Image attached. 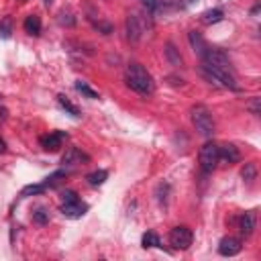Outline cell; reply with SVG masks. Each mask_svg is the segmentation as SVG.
<instances>
[{"mask_svg":"<svg viewBox=\"0 0 261 261\" xmlns=\"http://www.w3.org/2000/svg\"><path fill=\"white\" fill-rule=\"evenodd\" d=\"M141 5L147 9V11H151V13H155V11H159L161 9V0H141Z\"/></svg>","mask_w":261,"mask_h":261,"instance_id":"27","label":"cell"},{"mask_svg":"<svg viewBox=\"0 0 261 261\" xmlns=\"http://www.w3.org/2000/svg\"><path fill=\"white\" fill-rule=\"evenodd\" d=\"M86 210H88V206H86L84 202H80V200L68 202V204L61 206V214H63L66 218H82V216L86 214Z\"/></svg>","mask_w":261,"mask_h":261,"instance_id":"9","label":"cell"},{"mask_svg":"<svg viewBox=\"0 0 261 261\" xmlns=\"http://www.w3.org/2000/svg\"><path fill=\"white\" fill-rule=\"evenodd\" d=\"M241 178L247 182V184H253L255 178H257V166L255 164H245L243 172H241Z\"/></svg>","mask_w":261,"mask_h":261,"instance_id":"19","label":"cell"},{"mask_svg":"<svg viewBox=\"0 0 261 261\" xmlns=\"http://www.w3.org/2000/svg\"><path fill=\"white\" fill-rule=\"evenodd\" d=\"M218 157H220L224 164L233 166V164H237V161L241 159V153H239V149H237L233 143H226V145H218Z\"/></svg>","mask_w":261,"mask_h":261,"instance_id":"10","label":"cell"},{"mask_svg":"<svg viewBox=\"0 0 261 261\" xmlns=\"http://www.w3.org/2000/svg\"><path fill=\"white\" fill-rule=\"evenodd\" d=\"M202 74H204V76H206L210 82H214V84H218V86H222V88L239 90L237 80H235V76H233L231 72L216 70V68H212V66H208V63H204V61H202Z\"/></svg>","mask_w":261,"mask_h":261,"instance_id":"3","label":"cell"},{"mask_svg":"<svg viewBox=\"0 0 261 261\" xmlns=\"http://www.w3.org/2000/svg\"><path fill=\"white\" fill-rule=\"evenodd\" d=\"M239 251H241V241L235 239V237H224V239L220 241V245H218V253L224 255V257H233V255H237Z\"/></svg>","mask_w":261,"mask_h":261,"instance_id":"11","label":"cell"},{"mask_svg":"<svg viewBox=\"0 0 261 261\" xmlns=\"http://www.w3.org/2000/svg\"><path fill=\"white\" fill-rule=\"evenodd\" d=\"M202 61L208 63V66H212V68H216V70H224V72H231L233 74V66H231L229 55L222 49H218V47H208L206 53H204V57H202Z\"/></svg>","mask_w":261,"mask_h":261,"instance_id":"5","label":"cell"},{"mask_svg":"<svg viewBox=\"0 0 261 261\" xmlns=\"http://www.w3.org/2000/svg\"><path fill=\"white\" fill-rule=\"evenodd\" d=\"M190 114H192V122H194V126H196V130L202 135V137H206V139H210L212 135H214V118H212V112L204 106V104H196V106H192V110H190Z\"/></svg>","mask_w":261,"mask_h":261,"instance_id":"2","label":"cell"},{"mask_svg":"<svg viewBox=\"0 0 261 261\" xmlns=\"http://www.w3.org/2000/svg\"><path fill=\"white\" fill-rule=\"evenodd\" d=\"M76 90H78L80 94H84L86 98H90V100H96V98H98V92H96V90H92V88H90L86 82H82V80H78V82H76Z\"/></svg>","mask_w":261,"mask_h":261,"instance_id":"22","label":"cell"},{"mask_svg":"<svg viewBox=\"0 0 261 261\" xmlns=\"http://www.w3.org/2000/svg\"><path fill=\"white\" fill-rule=\"evenodd\" d=\"M57 21H59V25H63V27H74V25H76V17H74V13L68 11V9L59 11Z\"/></svg>","mask_w":261,"mask_h":261,"instance_id":"21","label":"cell"},{"mask_svg":"<svg viewBox=\"0 0 261 261\" xmlns=\"http://www.w3.org/2000/svg\"><path fill=\"white\" fill-rule=\"evenodd\" d=\"M45 190H47L45 184H31V186H25L23 188L21 196H37V194H43Z\"/></svg>","mask_w":261,"mask_h":261,"instance_id":"24","label":"cell"},{"mask_svg":"<svg viewBox=\"0 0 261 261\" xmlns=\"http://www.w3.org/2000/svg\"><path fill=\"white\" fill-rule=\"evenodd\" d=\"M68 139V133H63V130H55V133H49V135H45V137H41V147L45 149V151H57L61 145H63V141Z\"/></svg>","mask_w":261,"mask_h":261,"instance_id":"8","label":"cell"},{"mask_svg":"<svg viewBox=\"0 0 261 261\" xmlns=\"http://www.w3.org/2000/svg\"><path fill=\"white\" fill-rule=\"evenodd\" d=\"M106 178H108V172L98 170V172H92L86 180H88V184H90V186H102V184L106 182Z\"/></svg>","mask_w":261,"mask_h":261,"instance_id":"20","label":"cell"},{"mask_svg":"<svg viewBox=\"0 0 261 261\" xmlns=\"http://www.w3.org/2000/svg\"><path fill=\"white\" fill-rule=\"evenodd\" d=\"M43 3H45V7H51V5H53V0H43Z\"/></svg>","mask_w":261,"mask_h":261,"instance_id":"33","label":"cell"},{"mask_svg":"<svg viewBox=\"0 0 261 261\" xmlns=\"http://www.w3.org/2000/svg\"><path fill=\"white\" fill-rule=\"evenodd\" d=\"M61 200H63V204H68V202H76L80 198H78V194L74 190H66V192H61Z\"/></svg>","mask_w":261,"mask_h":261,"instance_id":"28","label":"cell"},{"mask_svg":"<svg viewBox=\"0 0 261 261\" xmlns=\"http://www.w3.org/2000/svg\"><path fill=\"white\" fill-rule=\"evenodd\" d=\"M141 243H143V247H145V249H151V247H161V241H159V237H157L153 231L145 233V235H143V239H141Z\"/></svg>","mask_w":261,"mask_h":261,"instance_id":"23","label":"cell"},{"mask_svg":"<svg viewBox=\"0 0 261 261\" xmlns=\"http://www.w3.org/2000/svg\"><path fill=\"white\" fill-rule=\"evenodd\" d=\"M7 114H9V112H7V108H0V120H5V118H7Z\"/></svg>","mask_w":261,"mask_h":261,"instance_id":"31","label":"cell"},{"mask_svg":"<svg viewBox=\"0 0 261 261\" xmlns=\"http://www.w3.org/2000/svg\"><path fill=\"white\" fill-rule=\"evenodd\" d=\"M145 31H147V25L139 15H128L126 17V37H128V41L137 43L145 35Z\"/></svg>","mask_w":261,"mask_h":261,"instance_id":"7","label":"cell"},{"mask_svg":"<svg viewBox=\"0 0 261 261\" xmlns=\"http://www.w3.org/2000/svg\"><path fill=\"white\" fill-rule=\"evenodd\" d=\"M33 220H35L37 224H47V222H49V212H47V208L39 206V208L33 212Z\"/></svg>","mask_w":261,"mask_h":261,"instance_id":"26","label":"cell"},{"mask_svg":"<svg viewBox=\"0 0 261 261\" xmlns=\"http://www.w3.org/2000/svg\"><path fill=\"white\" fill-rule=\"evenodd\" d=\"M257 13H259V3H257V5L251 9V15H257Z\"/></svg>","mask_w":261,"mask_h":261,"instance_id":"32","label":"cell"},{"mask_svg":"<svg viewBox=\"0 0 261 261\" xmlns=\"http://www.w3.org/2000/svg\"><path fill=\"white\" fill-rule=\"evenodd\" d=\"M188 39H190L192 49H194L200 57H204V53H206V49H208V45H206L204 37H202L200 33H196V31H190V33H188Z\"/></svg>","mask_w":261,"mask_h":261,"instance_id":"13","label":"cell"},{"mask_svg":"<svg viewBox=\"0 0 261 261\" xmlns=\"http://www.w3.org/2000/svg\"><path fill=\"white\" fill-rule=\"evenodd\" d=\"M259 104H261V98H253V102L249 104V110H251V112H253L255 116H259V112H261Z\"/></svg>","mask_w":261,"mask_h":261,"instance_id":"29","label":"cell"},{"mask_svg":"<svg viewBox=\"0 0 261 261\" xmlns=\"http://www.w3.org/2000/svg\"><path fill=\"white\" fill-rule=\"evenodd\" d=\"M124 82L130 90H135L137 94H143V96H149L155 88L153 84V78L151 74L141 66V63H128L126 70H124Z\"/></svg>","mask_w":261,"mask_h":261,"instance_id":"1","label":"cell"},{"mask_svg":"<svg viewBox=\"0 0 261 261\" xmlns=\"http://www.w3.org/2000/svg\"><path fill=\"white\" fill-rule=\"evenodd\" d=\"M239 229H241V233H243L245 237H251V235H253V231H255V212H253V210H247V212L241 214V218H239Z\"/></svg>","mask_w":261,"mask_h":261,"instance_id":"12","label":"cell"},{"mask_svg":"<svg viewBox=\"0 0 261 261\" xmlns=\"http://www.w3.org/2000/svg\"><path fill=\"white\" fill-rule=\"evenodd\" d=\"M222 11L220 9H212V11H206L204 15H202V23L204 25H214V23H220L222 21Z\"/></svg>","mask_w":261,"mask_h":261,"instance_id":"17","label":"cell"},{"mask_svg":"<svg viewBox=\"0 0 261 261\" xmlns=\"http://www.w3.org/2000/svg\"><path fill=\"white\" fill-rule=\"evenodd\" d=\"M192 231L188 229V226H174L172 231H170V245L174 247V249H188L190 245H192Z\"/></svg>","mask_w":261,"mask_h":261,"instance_id":"6","label":"cell"},{"mask_svg":"<svg viewBox=\"0 0 261 261\" xmlns=\"http://www.w3.org/2000/svg\"><path fill=\"white\" fill-rule=\"evenodd\" d=\"M57 102H59V106H61L63 110H68L72 116H76V118H80V116H82L80 108H78V106H74V104H72V102H70V100L63 96V94H61V96H57Z\"/></svg>","mask_w":261,"mask_h":261,"instance_id":"18","label":"cell"},{"mask_svg":"<svg viewBox=\"0 0 261 261\" xmlns=\"http://www.w3.org/2000/svg\"><path fill=\"white\" fill-rule=\"evenodd\" d=\"M25 31L29 33V35H33V37H37V35H41V19L37 17V15H29L27 19H25Z\"/></svg>","mask_w":261,"mask_h":261,"instance_id":"16","label":"cell"},{"mask_svg":"<svg viewBox=\"0 0 261 261\" xmlns=\"http://www.w3.org/2000/svg\"><path fill=\"white\" fill-rule=\"evenodd\" d=\"M7 151V143H5V139H0V153H5Z\"/></svg>","mask_w":261,"mask_h":261,"instance_id":"30","label":"cell"},{"mask_svg":"<svg viewBox=\"0 0 261 261\" xmlns=\"http://www.w3.org/2000/svg\"><path fill=\"white\" fill-rule=\"evenodd\" d=\"M11 33H13V19H11V17H5L3 21H0V37L9 39Z\"/></svg>","mask_w":261,"mask_h":261,"instance_id":"25","label":"cell"},{"mask_svg":"<svg viewBox=\"0 0 261 261\" xmlns=\"http://www.w3.org/2000/svg\"><path fill=\"white\" fill-rule=\"evenodd\" d=\"M166 57H168V61H170L174 68H182V66H184V57L180 55V51L176 49V45H174L172 41L166 43Z\"/></svg>","mask_w":261,"mask_h":261,"instance_id":"14","label":"cell"},{"mask_svg":"<svg viewBox=\"0 0 261 261\" xmlns=\"http://www.w3.org/2000/svg\"><path fill=\"white\" fill-rule=\"evenodd\" d=\"M218 161H220V157H218V145L214 141L204 143L202 149H200V168H202V172L210 174L218 166Z\"/></svg>","mask_w":261,"mask_h":261,"instance_id":"4","label":"cell"},{"mask_svg":"<svg viewBox=\"0 0 261 261\" xmlns=\"http://www.w3.org/2000/svg\"><path fill=\"white\" fill-rule=\"evenodd\" d=\"M82 161H88V157L80 151V149H76V147H70V151L63 155V159H61V164L63 166H78V164H82Z\"/></svg>","mask_w":261,"mask_h":261,"instance_id":"15","label":"cell"}]
</instances>
